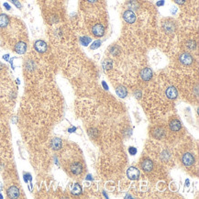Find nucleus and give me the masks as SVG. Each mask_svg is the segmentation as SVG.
<instances>
[{
    "label": "nucleus",
    "mask_w": 199,
    "mask_h": 199,
    "mask_svg": "<svg viewBox=\"0 0 199 199\" xmlns=\"http://www.w3.org/2000/svg\"><path fill=\"white\" fill-rule=\"evenodd\" d=\"M163 29L166 33H173V32L175 31L176 26H175V24L173 21L167 20V21H165L163 24Z\"/></svg>",
    "instance_id": "20e7f679"
},
{
    "label": "nucleus",
    "mask_w": 199,
    "mask_h": 199,
    "mask_svg": "<svg viewBox=\"0 0 199 199\" xmlns=\"http://www.w3.org/2000/svg\"><path fill=\"white\" fill-rule=\"evenodd\" d=\"M62 140L61 139H59V138H55L53 139V141H52V142H51V147H52V149L53 150H60L61 148H62Z\"/></svg>",
    "instance_id": "4468645a"
},
{
    "label": "nucleus",
    "mask_w": 199,
    "mask_h": 199,
    "mask_svg": "<svg viewBox=\"0 0 199 199\" xmlns=\"http://www.w3.org/2000/svg\"><path fill=\"white\" fill-rule=\"evenodd\" d=\"M182 162L183 163V165H185V166H191L195 163V158H194L193 154L187 152V153H184L183 155Z\"/></svg>",
    "instance_id": "0eeeda50"
},
{
    "label": "nucleus",
    "mask_w": 199,
    "mask_h": 199,
    "mask_svg": "<svg viewBox=\"0 0 199 199\" xmlns=\"http://www.w3.org/2000/svg\"><path fill=\"white\" fill-rule=\"evenodd\" d=\"M116 92H117V95H118L119 97H121V98H125L127 95V89H126V87L123 86H118L117 89H116Z\"/></svg>",
    "instance_id": "2eb2a0df"
},
{
    "label": "nucleus",
    "mask_w": 199,
    "mask_h": 199,
    "mask_svg": "<svg viewBox=\"0 0 199 199\" xmlns=\"http://www.w3.org/2000/svg\"><path fill=\"white\" fill-rule=\"evenodd\" d=\"M100 45H101V41L100 40H96V41L93 42V44L91 45V50H95V49L99 48Z\"/></svg>",
    "instance_id": "b1692460"
},
{
    "label": "nucleus",
    "mask_w": 199,
    "mask_h": 199,
    "mask_svg": "<svg viewBox=\"0 0 199 199\" xmlns=\"http://www.w3.org/2000/svg\"><path fill=\"white\" fill-rule=\"evenodd\" d=\"M174 2L178 5H183L185 3V0H174Z\"/></svg>",
    "instance_id": "a878e982"
},
{
    "label": "nucleus",
    "mask_w": 199,
    "mask_h": 199,
    "mask_svg": "<svg viewBox=\"0 0 199 199\" xmlns=\"http://www.w3.org/2000/svg\"><path fill=\"white\" fill-rule=\"evenodd\" d=\"M158 7H162L164 5V0H160L159 2H157V4H156Z\"/></svg>",
    "instance_id": "bb28decb"
},
{
    "label": "nucleus",
    "mask_w": 199,
    "mask_h": 199,
    "mask_svg": "<svg viewBox=\"0 0 199 199\" xmlns=\"http://www.w3.org/2000/svg\"><path fill=\"white\" fill-rule=\"evenodd\" d=\"M176 11H177V8H176V7H174V10H173V9L171 10V12H172V13H174V14Z\"/></svg>",
    "instance_id": "c756f323"
},
{
    "label": "nucleus",
    "mask_w": 199,
    "mask_h": 199,
    "mask_svg": "<svg viewBox=\"0 0 199 199\" xmlns=\"http://www.w3.org/2000/svg\"><path fill=\"white\" fill-rule=\"evenodd\" d=\"M34 48L36 50L38 53H46L47 49H48V46H47V43L43 40H37L36 42L34 43Z\"/></svg>",
    "instance_id": "7ed1b4c3"
},
{
    "label": "nucleus",
    "mask_w": 199,
    "mask_h": 199,
    "mask_svg": "<svg viewBox=\"0 0 199 199\" xmlns=\"http://www.w3.org/2000/svg\"><path fill=\"white\" fill-rule=\"evenodd\" d=\"M123 18L127 23L132 24L136 21V15L132 10H126L123 14Z\"/></svg>",
    "instance_id": "423d86ee"
},
{
    "label": "nucleus",
    "mask_w": 199,
    "mask_h": 199,
    "mask_svg": "<svg viewBox=\"0 0 199 199\" xmlns=\"http://www.w3.org/2000/svg\"><path fill=\"white\" fill-rule=\"evenodd\" d=\"M86 179H87V180H92V176H91L90 174H88L87 177H86Z\"/></svg>",
    "instance_id": "7c9ffc66"
},
{
    "label": "nucleus",
    "mask_w": 199,
    "mask_h": 199,
    "mask_svg": "<svg viewBox=\"0 0 199 199\" xmlns=\"http://www.w3.org/2000/svg\"><path fill=\"white\" fill-rule=\"evenodd\" d=\"M82 193V186L79 183H75L72 189V194L74 196H79Z\"/></svg>",
    "instance_id": "6ab92c4d"
},
{
    "label": "nucleus",
    "mask_w": 199,
    "mask_h": 199,
    "mask_svg": "<svg viewBox=\"0 0 199 199\" xmlns=\"http://www.w3.org/2000/svg\"><path fill=\"white\" fill-rule=\"evenodd\" d=\"M102 85H103V87H104L106 90H108V89H109V86H108V85H107L105 82H102Z\"/></svg>",
    "instance_id": "cd10ccee"
},
{
    "label": "nucleus",
    "mask_w": 199,
    "mask_h": 199,
    "mask_svg": "<svg viewBox=\"0 0 199 199\" xmlns=\"http://www.w3.org/2000/svg\"><path fill=\"white\" fill-rule=\"evenodd\" d=\"M141 169L145 172H150L153 168V163L150 159L146 158L141 162Z\"/></svg>",
    "instance_id": "9b49d317"
},
{
    "label": "nucleus",
    "mask_w": 199,
    "mask_h": 199,
    "mask_svg": "<svg viewBox=\"0 0 199 199\" xmlns=\"http://www.w3.org/2000/svg\"><path fill=\"white\" fill-rule=\"evenodd\" d=\"M9 23V18L6 14L0 15V28H6Z\"/></svg>",
    "instance_id": "f3484780"
},
{
    "label": "nucleus",
    "mask_w": 199,
    "mask_h": 199,
    "mask_svg": "<svg viewBox=\"0 0 199 199\" xmlns=\"http://www.w3.org/2000/svg\"><path fill=\"white\" fill-rule=\"evenodd\" d=\"M102 65H103V68H104L105 70H109V69L112 68L113 62H112V61H111L110 59H106V60L103 62Z\"/></svg>",
    "instance_id": "aec40b11"
},
{
    "label": "nucleus",
    "mask_w": 199,
    "mask_h": 199,
    "mask_svg": "<svg viewBox=\"0 0 199 199\" xmlns=\"http://www.w3.org/2000/svg\"><path fill=\"white\" fill-rule=\"evenodd\" d=\"M4 6L7 7V10H9V9H10V6H9L7 3H5V4H4Z\"/></svg>",
    "instance_id": "c85d7f7f"
},
{
    "label": "nucleus",
    "mask_w": 199,
    "mask_h": 199,
    "mask_svg": "<svg viewBox=\"0 0 199 199\" xmlns=\"http://www.w3.org/2000/svg\"><path fill=\"white\" fill-rule=\"evenodd\" d=\"M87 1H88L89 3H95L97 0H87Z\"/></svg>",
    "instance_id": "2f4dec72"
},
{
    "label": "nucleus",
    "mask_w": 199,
    "mask_h": 199,
    "mask_svg": "<svg viewBox=\"0 0 199 199\" xmlns=\"http://www.w3.org/2000/svg\"><path fill=\"white\" fill-rule=\"evenodd\" d=\"M70 170H71L72 174H75V175H78L83 172V166L80 163H74L71 165Z\"/></svg>",
    "instance_id": "ddd939ff"
},
{
    "label": "nucleus",
    "mask_w": 199,
    "mask_h": 199,
    "mask_svg": "<svg viewBox=\"0 0 199 199\" xmlns=\"http://www.w3.org/2000/svg\"><path fill=\"white\" fill-rule=\"evenodd\" d=\"M110 53L113 55L118 54V53H119V48H118V46H112V47L110 48Z\"/></svg>",
    "instance_id": "5701e85b"
},
{
    "label": "nucleus",
    "mask_w": 199,
    "mask_h": 199,
    "mask_svg": "<svg viewBox=\"0 0 199 199\" xmlns=\"http://www.w3.org/2000/svg\"><path fill=\"white\" fill-rule=\"evenodd\" d=\"M141 77L143 81H150L152 77V71L150 68H144L141 71Z\"/></svg>",
    "instance_id": "1a4fd4ad"
},
{
    "label": "nucleus",
    "mask_w": 199,
    "mask_h": 199,
    "mask_svg": "<svg viewBox=\"0 0 199 199\" xmlns=\"http://www.w3.org/2000/svg\"><path fill=\"white\" fill-rule=\"evenodd\" d=\"M127 7H128L129 10H138L141 6H140L139 2H137L135 0H130L127 3Z\"/></svg>",
    "instance_id": "a211bd4d"
},
{
    "label": "nucleus",
    "mask_w": 199,
    "mask_h": 199,
    "mask_svg": "<svg viewBox=\"0 0 199 199\" xmlns=\"http://www.w3.org/2000/svg\"><path fill=\"white\" fill-rule=\"evenodd\" d=\"M92 33L96 37H102L105 34V28L102 24H95L92 28Z\"/></svg>",
    "instance_id": "39448f33"
},
{
    "label": "nucleus",
    "mask_w": 199,
    "mask_h": 199,
    "mask_svg": "<svg viewBox=\"0 0 199 199\" xmlns=\"http://www.w3.org/2000/svg\"><path fill=\"white\" fill-rule=\"evenodd\" d=\"M186 47H187L189 50L194 51V50H196V48H197V43H196V41H194V40H189V41H187V43H186Z\"/></svg>",
    "instance_id": "4be33fe9"
},
{
    "label": "nucleus",
    "mask_w": 199,
    "mask_h": 199,
    "mask_svg": "<svg viewBox=\"0 0 199 199\" xmlns=\"http://www.w3.org/2000/svg\"><path fill=\"white\" fill-rule=\"evenodd\" d=\"M179 60H180V62H181L182 63L184 64V65H190V64H192L193 62H194L193 56L190 54V53H182V54L180 55V57H179Z\"/></svg>",
    "instance_id": "f03ea898"
},
{
    "label": "nucleus",
    "mask_w": 199,
    "mask_h": 199,
    "mask_svg": "<svg viewBox=\"0 0 199 199\" xmlns=\"http://www.w3.org/2000/svg\"><path fill=\"white\" fill-rule=\"evenodd\" d=\"M7 194L9 198H18L19 197V190L17 186H10L7 189Z\"/></svg>",
    "instance_id": "6e6552de"
},
{
    "label": "nucleus",
    "mask_w": 199,
    "mask_h": 199,
    "mask_svg": "<svg viewBox=\"0 0 199 199\" xmlns=\"http://www.w3.org/2000/svg\"><path fill=\"white\" fill-rule=\"evenodd\" d=\"M127 175L130 180H136V179H138L140 177L141 173H140V170L138 168L129 167L127 172Z\"/></svg>",
    "instance_id": "f257e3e1"
},
{
    "label": "nucleus",
    "mask_w": 199,
    "mask_h": 199,
    "mask_svg": "<svg viewBox=\"0 0 199 199\" xmlns=\"http://www.w3.org/2000/svg\"><path fill=\"white\" fill-rule=\"evenodd\" d=\"M182 127L181 122L177 119H173L171 122H170V128L173 130V131H178L180 130V128Z\"/></svg>",
    "instance_id": "dca6fc26"
},
{
    "label": "nucleus",
    "mask_w": 199,
    "mask_h": 199,
    "mask_svg": "<svg viewBox=\"0 0 199 199\" xmlns=\"http://www.w3.org/2000/svg\"><path fill=\"white\" fill-rule=\"evenodd\" d=\"M166 96L169 98V99H175L178 95V92L176 90V88L174 86H169L167 89H166Z\"/></svg>",
    "instance_id": "9d476101"
},
{
    "label": "nucleus",
    "mask_w": 199,
    "mask_h": 199,
    "mask_svg": "<svg viewBox=\"0 0 199 199\" xmlns=\"http://www.w3.org/2000/svg\"><path fill=\"white\" fill-rule=\"evenodd\" d=\"M91 40L92 39H91L90 38H88V37H81L80 38V42H81V44L83 46H87L91 42Z\"/></svg>",
    "instance_id": "412c9836"
},
{
    "label": "nucleus",
    "mask_w": 199,
    "mask_h": 199,
    "mask_svg": "<svg viewBox=\"0 0 199 199\" xmlns=\"http://www.w3.org/2000/svg\"><path fill=\"white\" fill-rule=\"evenodd\" d=\"M27 51V44L24 41H19L15 46V52L18 54H24Z\"/></svg>",
    "instance_id": "f8f14e48"
},
{
    "label": "nucleus",
    "mask_w": 199,
    "mask_h": 199,
    "mask_svg": "<svg viewBox=\"0 0 199 199\" xmlns=\"http://www.w3.org/2000/svg\"><path fill=\"white\" fill-rule=\"evenodd\" d=\"M128 152H129V154L130 155H135L136 153H137V149L135 148V147H129L128 148Z\"/></svg>",
    "instance_id": "393cba45"
},
{
    "label": "nucleus",
    "mask_w": 199,
    "mask_h": 199,
    "mask_svg": "<svg viewBox=\"0 0 199 199\" xmlns=\"http://www.w3.org/2000/svg\"><path fill=\"white\" fill-rule=\"evenodd\" d=\"M8 57H9L8 55H5V56H4L3 58H4V59H8Z\"/></svg>",
    "instance_id": "473e14b6"
}]
</instances>
